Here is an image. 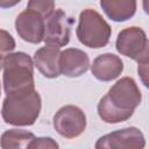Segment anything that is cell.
Returning <instances> with one entry per match:
<instances>
[{
	"label": "cell",
	"instance_id": "obj_1",
	"mask_svg": "<svg viewBox=\"0 0 149 149\" xmlns=\"http://www.w3.org/2000/svg\"><path fill=\"white\" fill-rule=\"evenodd\" d=\"M2 84L6 95L27 94L35 91L34 63L24 52H8L1 57Z\"/></svg>",
	"mask_w": 149,
	"mask_h": 149
},
{
	"label": "cell",
	"instance_id": "obj_2",
	"mask_svg": "<svg viewBox=\"0 0 149 149\" xmlns=\"http://www.w3.org/2000/svg\"><path fill=\"white\" fill-rule=\"evenodd\" d=\"M42 102L37 91L27 94L6 95L1 115L6 123L13 126H31L37 120Z\"/></svg>",
	"mask_w": 149,
	"mask_h": 149
},
{
	"label": "cell",
	"instance_id": "obj_3",
	"mask_svg": "<svg viewBox=\"0 0 149 149\" xmlns=\"http://www.w3.org/2000/svg\"><path fill=\"white\" fill-rule=\"evenodd\" d=\"M111 34V26L97 10L86 8L80 13L76 35L81 44L92 49L104 48L108 44Z\"/></svg>",
	"mask_w": 149,
	"mask_h": 149
},
{
	"label": "cell",
	"instance_id": "obj_4",
	"mask_svg": "<svg viewBox=\"0 0 149 149\" xmlns=\"http://www.w3.org/2000/svg\"><path fill=\"white\" fill-rule=\"evenodd\" d=\"M55 130L65 139H76L86 128V115L81 108L74 105L61 107L52 119Z\"/></svg>",
	"mask_w": 149,
	"mask_h": 149
},
{
	"label": "cell",
	"instance_id": "obj_5",
	"mask_svg": "<svg viewBox=\"0 0 149 149\" xmlns=\"http://www.w3.org/2000/svg\"><path fill=\"white\" fill-rule=\"evenodd\" d=\"M115 48L119 54L134 61L141 59L148 48V38L140 27H128L122 29L116 37Z\"/></svg>",
	"mask_w": 149,
	"mask_h": 149
},
{
	"label": "cell",
	"instance_id": "obj_6",
	"mask_svg": "<svg viewBox=\"0 0 149 149\" xmlns=\"http://www.w3.org/2000/svg\"><path fill=\"white\" fill-rule=\"evenodd\" d=\"M94 147L97 149H142L146 147V140L139 128L128 127L101 136Z\"/></svg>",
	"mask_w": 149,
	"mask_h": 149
},
{
	"label": "cell",
	"instance_id": "obj_7",
	"mask_svg": "<svg viewBox=\"0 0 149 149\" xmlns=\"http://www.w3.org/2000/svg\"><path fill=\"white\" fill-rule=\"evenodd\" d=\"M107 97L116 107L125 111H134L142 100L141 91L136 81L130 77L119 79L109 88Z\"/></svg>",
	"mask_w": 149,
	"mask_h": 149
},
{
	"label": "cell",
	"instance_id": "obj_8",
	"mask_svg": "<svg viewBox=\"0 0 149 149\" xmlns=\"http://www.w3.org/2000/svg\"><path fill=\"white\" fill-rule=\"evenodd\" d=\"M15 29L23 41L38 44L44 38L45 19L40 13L27 8L16 16Z\"/></svg>",
	"mask_w": 149,
	"mask_h": 149
},
{
	"label": "cell",
	"instance_id": "obj_9",
	"mask_svg": "<svg viewBox=\"0 0 149 149\" xmlns=\"http://www.w3.org/2000/svg\"><path fill=\"white\" fill-rule=\"evenodd\" d=\"M44 43L47 45L62 48L70 41V21L63 9L57 8L45 19Z\"/></svg>",
	"mask_w": 149,
	"mask_h": 149
},
{
	"label": "cell",
	"instance_id": "obj_10",
	"mask_svg": "<svg viewBox=\"0 0 149 149\" xmlns=\"http://www.w3.org/2000/svg\"><path fill=\"white\" fill-rule=\"evenodd\" d=\"M61 73L74 78L84 74L90 66V58L86 52L77 48H68L61 52Z\"/></svg>",
	"mask_w": 149,
	"mask_h": 149
},
{
	"label": "cell",
	"instance_id": "obj_11",
	"mask_svg": "<svg viewBox=\"0 0 149 149\" xmlns=\"http://www.w3.org/2000/svg\"><path fill=\"white\" fill-rule=\"evenodd\" d=\"M61 48L47 45L37 49L34 54V64L45 78H57L61 73Z\"/></svg>",
	"mask_w": 149,
	"mask_h": 149
},
{
	"label": "cell",
	"instance_id": "obj_12",
	"mask_svg": "<svg viewBox=\"0 0 149 149\" xmlns=\"http://www.w3.org/2000/svg\"><path fill=\"white\" fill-rule=\"evenodd\" d=\"M123 71V62L114 54L99 55L91 65L92 74L100 81H111Z\"/></svg>",
	"mask_w": 149,
	"mask_h": 149
},
{
	"label": "cell",
	"instance_id": "obj_13",
	"mask_svg": "<svg viewBox=\"0 0 149 149\" xmlns=\"http://www.w3.org/2000/svg\"><path fill=\"white\" fill-rule=\"evenodd\" d=\"M105 14L115 22L132 19L136 12V0H100Z\"/></svg>",
	"mask_w": 149,
	"mask_h": 149
},
{
	"label": "cell",
	"instance_id": "obj_14",
	"mask_svg": "<svg viewBox=\"0 0 149 149\" xmlns=\"http://www.w3.org/2000/svg\"><path fill=\"white\" fill-rule=\"evenodd\" d=\"M134 111H125L116 107L109 98L104 95L98 104V114L100 119L106 123H119L128 120L133 115Z\"/></svg>",
	"mask_w": 149,
	"mask_h": 149
},
{
	"label": "cell",
	"instance_id": "obj_15",
	"mask_svg": "<svg viewBox=\"0 0 149 149\" xmlns=\"http://www.w3.org/2000/svg\"><path fill=\"white\" fill-rule=\"evenodd\" d=\"M34 139L35 135L31 132L23 129H9L2 133L0 146L2 149L28 148Z\"/></svg>",
	"mask_w": 149,
	"mask_h": 149
},
{
	"label": "cell",
	"instance_id": "obj_16",
	"mask_svg": "<svg viewBox=\"0 0 149 149\" xmlns=\"http://www.w3.org/2000/svg\"><path fill=\"white\" fill-rule=\"evenodd\" d=\"M27 8L35 10L44 19H48L55 12V0H29Z\"/></svg>",
	"mask_w": 149,
	"mask_h": 149
},
{
	"label": "cell",
	"instance_id": "obj_17",
	"mask_svg": "<svg viewBox=\"0 0 149 149\" xmlns=\"http://www.w3.org/2000/svg\"><path fill=\"white\" fill-rule=\"evenodd\" d=\"M29 149H57L58 143L54 141L51 137H35L29 147Z\"/></svg>",
	"mask_w": 149,
	"mask_h": 149
},
{
	"label": "cell",
	"instance_id": "obj_18",
	"mask_svg": "<svg viewBox=\"0 0 149 149\" xmlns=\"http://www.w3.org/2000/svg\"><path fill=\"white\" fill-rule=\"evenodd\" d=\"M137 73L142 84L149 88V58H141L137 61Z\"/></svg>",
	"mask_w": 149,
	"mask_h": 149
},
{
	"label": "cell",
	"instance_id": "obj_19",
	"mask_svg": "<svg viewBox=\"0 0 149 149\" xmlns=\"http://www.w3.org/2000/svg\"><path fill=\"white\" fill-rule=\"evenodd\" d=\"M14 48H15V42L12 35H9L6 30L1 29V54L2 56L5 55V52H10Z\"/></svg>",
	"mask_w": 149,
	"mask_h": 149
},
{
	"label": "cell",
	"instance_id": "obj_20",
	"mask_svg": "<svg viewBox=\"0 0 149 149\" xmlns=\"http://www.w3.org/2000/svg\"><path fill=\"white\" fill-rule=\"evenodd\" d=\"M21 0H0V7L1 8H10L14 7L15 5H17Z\"/></svg>",
	"mask_w": 149,
	"mask_h": 149
},
{
	"label": "cell",
	"instance_id": "obj_21",
	"mask_svg": "<svg viewBox=\"0 0 149 149\" xmlns=\"http://www.w3.org/2000/svg\"><path fill=\"white\" fill-rule=\"evenodd\" d=\"M142 7H143V10L146 12V14L149 15V0H142Z\"/></svg>",
	"mask_w": 149,
	"mask_h": 149
},
{
	"label": "cell",
	"instance_id": "obj_22",
	"mask_svg": "<svg viewBox=\"0 0 149 149\" xmlns=\"http://www.w3.org/2000/svg\"><path fill=\"white\" fill-rule=\"evenodd\" d=\"M142 58H149V41H148V48H147V51H146V54H144V56H143ZM139 61H140V59H139Z\"/></svg>",
	"mask_w": 149,
	"mask_h": 149
}]
</instances>
